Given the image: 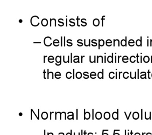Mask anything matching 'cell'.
<instances>
[{"label":"cell","mask_w":152,"mask_h":135,"mask_svg":"<svg viewBox=\"0 0 152 135\" xmlns=\"http://www.w3.org/2000/svg\"><path fill=\"white\" fill-rule=\"evenodd\" d=\"M72 130H71V134L72 135Z\"/></svg>","instance_id":"32"},{"label":"cell","mask_w":152,"mask_h":135,"mask_svg":"<svg viewBox=\"0 0 152 135\" xmlns=\"http://www.w3.org/2000/svg\"><path fill=\"white\" fill-rule=\"evenodd\" d=\"M45 132H46V130H44V134L46 135V134H45Z\"/></svg>","instance_id":"30"},{"label":"cell","mask_w":152,"mask_h":135,"mask_svg":"<svg viewBox=\"0 0 152 135\" xmlns=\"http://www.w3.org/2000/svg\"><path fill=\"white\" fill-rule=\"evenodd\" d=\"M109 116H110V114H109V112H105V114H104V118L105 117V118H106V119L109 118Z\"/></svg>","instance_id":"5"},{"label":"cell","mask_w":152,"mask_h":135,"mask_svg":"<svg viewBox=\"0 0 152 135\" xmlns=\"http://www.w3.org/2000/svg\"><path fill=\"white\" fill-rule=\"evenodd\" d=\"M93 23L94 26L97 27L99 26L100 24V22L99 20L98 19H95L94 20Z\"/></svg>","instance_id":"1"},{"label":"cell","mask_w":152,"mask_h":135,"mask_svg":"<svg viewBox=\"0 0 152 135\" xmlns=\"http://www.w3.org/2000/svg\"><path fill=\"white\" fill-rule=\"evenodd\" d=\"M81 131H82V135H83V130H82Z\"/></svg>","instance_id":"33"},{"label":"cell","mask_w":152,"mask_h":135,"mask_svg":"<svg viewBox=\"0 0 152 135\" xmlns=\"http://www.w3.org/2000/svg\"><path fill=\"white\" fill-rule=\"evenodd\" d=\"M52 113H54V112H50V120H52Z\"/></svg>","instance_id":"10"},{"label":"cell","mask_w":152,"mask_h":135,"mask_svg":"<svg viewBox=\"0 0 152 135\" xmlns=\"http://www.w3.org/2000/svg\"><path fill=\"white\" fill-rule=\"evenodd\" d=\"M42 22H44V23H45V25H44V27L46 26L48 24V21L47 19H43L42 21Z\"/></svg>","instance_id":"2"},{"label":"cell","mask_w":152,"mask_h":135,"mask_svg":"<svg viewBox=\"0 0 152 135\" xmlns=\"http://www.w3.org/2000/svg\"><path fill=\"white\" fill-rule=\"evenodd\" d=\"M55 77H56V79H60V78H61V77H59V78L57 77L56 76H55Z\"/></svg>","instance_id":"22"},{"label":"cell","mask_w":152,"mask_h":135,"mask_svg":"<svg viewBox=\"0 0 152 135\" xmlns=\"http://www.w3.org/2000/svg\"><path fill=\"white\" fill-rule=\"evenodd\" d=\"M55 76H61V74H55Z\"/></svg>","instance_id":"25"},{"label":"cell","mask_w":152,"mask_h":135,"mask_svg":"<svg viewBox=\"0 0 152 135\" xmlns=\"http://www.w3.org/2000/svg\"><path fill=\"white\" fill-rule=\"evenodd\" d=\"M61 46L62 47V37H61Z\"/></svg>","instance_id":"18"},{"label":"cell","mask_w":152,"mask_h":135,"mask_svg":"<svg viewBox=\"0 0 152 135\" xmlns=\"http://www.w3.org/2000/svg\"><path fill=\"white\" fill-rule=\"evenodd\" d=\"M43 73H44V78L45 79H46V77H45V73H46V72H45V69L44 70Z\"/></svg>","instance_id":"11"},{"label":"cell","mask_w":152,"mask_h":135,"mask_svg":"<svg viewBox=\"0 0 152 135\" xmlns=\"http://www.w3.org/2000/svg\"><path fill=\"white\" fill-rule=\"evenodd\" d=\"M32 112H33V109H31V120H32Z\"/></svg>","instance_id":"12"},{"label":"cell","mask_w":152,"mask_h":135,"mask_svg":"<svg viewBox=\"0 0 152 135\" xmlns=\"http://www.w3.org/2000/svg\"><path fill=\"white\" fill-rule=\"evenodd\" d=\"M99 44L101 47H102L104 45V41L103 40H100L99 41Z\"/></svg>","instance_id":"6"},{"label":"cell","mask_w":152,"mask_h":135,"mask_svg":"<svg viewBox=\"0 0 152 135\" xmlns=\"http://www.w3.org/2000/svg\"><path fill=\"white\" fill-rule=\"evenodd\" d=\"M78 109H77V120L78 119Z\"/></svg>","instance_id":"17"},{"label":"cell","mask_w":152,"mask_h":135,"mask_svg":"<svg viewBox=\"0 0 152 135\" xmlns=\"http://www.w3.org/2000/svg\"><path fill=\"white\" fill-rule=\"evenodd\" d=\"M70 113H72V118H71V119L74 120V113H73V112H68L67 114H69Z\"/></svg>","instance_id":"9"},{"label":"cell","mask_w":152,"mask_h":135,"mask_svg":"<svg viewBox=\"0 0 152 135\" xmlns=\"http://www.w3.org/2000/svg\"><path fill=\"white\" fill-rule=\"evenodd\" d=\"M41 42H34V43H41Z\"/></svg>","instance_id":"28"},{"label":"cell","mask_w":152,"mask_h":135,"mask_svg":"<svg viewBox=\"0 0 152 135\" xmlns=\"http://www.w3.org/2000/svg\"><path fill=\"white\" fill-rule=\"evenodd\" d=\"M38 118H39V109H38Z\"/></svg>","instance_id":"16"},{"label":"cell","mask_w":152,"mask_h":135,"mask_svg":"<svg viewBox=\"0 0 152 135\" xmlns=\"http://www.w3.org/2000/svg\"><path fill=\"white\" fill-rule=\"evenodd\" d=\"M61 56H60V63H59V64H58L56 63V65L57 66H59L61 65Z\"/></svg>","instance_id":"8"},{"label":"cell","mask_w":152,"mask_h":135,"mask_svg":"<svg viewBox=\"0 0 152 135\" xmlns=\"http://www.w3.org/2000/svg\"><path fill=\"white\" fill-rule=\"evenodd\" d=\"M47 56H44V63H45V58L47 57Z\"/></svg>","instance_id":"13"},{"label":"cell","mask_w":152,"mask_h":135,"mask_svg":"<svg viewBox=\"0 0 152 135\" xmlns=\"http://www.w3.org/2000/svg\"><path fill=\"white\" fill-rule=\"evenodd\" d=\"M84 56H82L81 57V59H82V60H81V63H83V57H84Z\"/></svg>","instance_id":"24"},{"label":"cell","mask_w":152,"mask_h":135,"mask_svg":"<svg viewBox=\"0 0 152 135\" xmlns=\"http://www.w3.org/2000/svg\"><path fill=\"white\" fill-rule=\"evenodd\" d=\"M19 116H21L23 114H22V113H21V112H20V113H19Z\"/></svg>","instance_id":"19"},{"label":"cell","mask_w":152,"mask_h":135,"mask_svg":"<svg viewBox=\"0 0 152 135\" xmlns=\"http://www.w3.org/2000/svg\"><path fill=\"white\" fill-rule=\"evenodd\" d=\"M71 63H72V54L71 53Z\"/></svg>","instance_id":"14"},{"label":"cell","mask_w":152,"mask_h":135,"mask_svg":"<svg viewBox=\"0 0 152 135\" xmlns=\"http://www.w3.org/2000/svg\"><path fill=\"white\" fill-rule=\"evenodd\" d=\"M136 44L139 47V46L141 45V41H140V40L139 39L137 40Z\"/></svg>","instance_id":"4"},{"label":"cell","mask_w":152,"mask_h":135,"mask_svg":"<svg viewBox=\"0 0 152 135\" xmlns=\"http://www.w3.org/2000/svg\"><path fill=\"white\" fill-rule=\"evenodd\" d=\"M47 72H48V79H49V74L50 73H52V79H53V73L52 72H50V73H49V69H47Z\"/></svg>","instance_id":"7"},{"label":"cell","mask_w":152,"mask_h":135,"mask_svg":"<svg viewBox=\"0 0 152 135\" xmlns=\"http://www.w3.org/2000/svg\"><path fill=\"white\" fill-rule=\"evenodd\" d=\"M75 69H73V79H74V73H75Z\"/></svg>","instance_id":"15"},{"label":"cell","mask_w":152,"mask_h":135,"mask_svg":"<svg viewBox=\"0 0 152 135\" xmlns=\"http://www.w3.org/2000/svg\"><path fill=\"white\" fill-rule=\"evenodd\" d=\"M68 63H69V56L68 55Z\"/></svg>","instance_id":"26"},{"label":"cell","mask_w":152,"mask_h":135,"mask_svg":"<svg viewBox=\"0 0 152 135\" xmlns=\"http://www.w3.org/2000/svg\"><path fill=\"white\" fill-rule=\"evenodd\" d=\"M64 47H65V37H64Z\"/></svg>","instance_id":"27"},{"label":"cell","mask_w":152,"mask_h":135,"mask_svg":"<svg viewBox=\"0 0 152 135\" xmlns=\"http://www.w3.org/2000/svg\"><path fill=\"white\" fill-rule=\"evenodd\" d=\"M55 113H56V117H55V120H57V112H55Z\"/></svg>","instance_id":"20"},{"label":"cell","mask_w":152,"mask_h":135,"mask_svg":"<svg viewBox=\"0 0 152 135\" xmlns=\"http://www.w3.org/2000/svg\"><path fill=\"white\" fill-rule=\"evenodd\" d=\"M126 41L124 40H122L121 41V44L122 46H125L126 44Z\"/></svg>","instance_id":"3"},{"label":"cell","mask_w":152,"mask_h":135,"mask_svg":"<svg viewBox=\"0 0 152 135\" xmlns=\"http://www.w3.org/2000/svg\"><path fill=\"white\" fill-rule=\"evenodd\" d=\"M63 134V135H65V134H64V133H59V134H58L59 135H60V134Z\"/></svg>","instance_id":"21"},{"label":"cell","mask_w":152,"mask_h":135,"mask_svg":"<svg viewBox=\"0 0 152 135\" xmlns=\"http://www.w3.org/2000/svg\"><path fill=\"white\" fill-rule=\"evenodd\" d=\"M50 134H52V135H53V133H48V135H49Z\"/></svg>","instance_id":"29"},{"label":"cell","mask_w":152,"mask_h":135,"mask_svg":"<svg viewBox=\"0 0 152 135\" xmlns=\"http://www.w3.org/2000/svg\"><path fill=\"white\" fill-rule=\"evenodd\" d=\"M19 22L20 23H21V22H22L23 21L21 20H20L19 21Z\"/></svg>","instance_id":"23"},{"label":"cell","mask_w":152,"mask_h":135,"mask_svg":"<svg viewBox=\"0 0 152 135\" xmlns=\"http://www.w3.org/2000/svg\"><path fill=\"white\" fill-rule=\"evenodd\" d=\"M70 134V135H71V134L69 133H67V134H66V135H68V134Z\"/></svg>","instance_id":"31"}]
</instances>
